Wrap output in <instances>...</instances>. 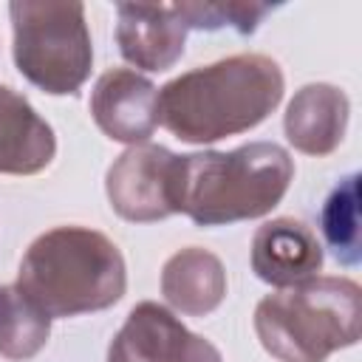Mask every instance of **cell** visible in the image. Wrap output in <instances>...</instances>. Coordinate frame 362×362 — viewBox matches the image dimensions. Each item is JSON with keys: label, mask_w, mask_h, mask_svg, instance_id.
<instances>
[{"label": "cell", "mask_w": 362, "mask_h": 362, "mask_svg": "<svg viewBox=\"0 0 362 362\" xmlns=\"http://www.w3.org/2000/svg\"><path fill=\"white\" fill-rule=\"evenodd\" d=\"M294 178V158L274 141H249L229 153L178 156L175 206L195 226H226L269 215Z\"/></svg>", "instance_id": "obj_2"}, {"label": "cell", "mask_w": 362, "mask_h": 362, "mask_svg": "<svg viewBox=\"0 0 362 362\" xmlns=\"http://www.w3.org/2000/svg\"><path fill=\"white\" fill-rule=\"evenodd\" d=\"M178 156L161 144H133L107 170L105 192L113 212L130 223H153L178 212Z\"/></svg>", "instance_id": "obj_6"}, {"label": "cell", "mask_w": 362, "mask_h": 362, "mask_svg": "<svg viewBox=\"0 0 362 362\" xmlns=\"http://www.w3.org/2000/svg\"><path fill=\"white\" fill-rule=\"evenodd\" d=\"M107 362H223V356L209 339L187 331L170 308L144 300L110 339Z\"/></svg>", "instance_id": "obj_7"}, {"label": "cell", "mask_w": 362, "mask_h": 362, "mask_svg": "<svg viewBox=\"0 0 362 362\" xmlns=\"http://www.w3.org/2000/svg\"><path fill=\"white\" fill-rule=\"evenodd\" d=\"M187 31L175 3H116L119 54L141 71L173 68L184 54Z\"/></svg>", "instance_id": "obj_9"}, {"label": "cell", "mask_w": 362, "mask_h": 362, "mask_svg": "<svg viewBox=\"0 0 362 362\" xmlns=\"http://www.w3.org/2000/svg\"><path fill=\"white\" fill-rule=\"evenodd\" d=\"M286 79L266 54H235L170 79L158 122L187 144H209L257 127L280 105Z\"/></svg>", "instance_id": "obj_1"}, {"label": "cell", "mask_w": 362, "mask_h": 362, "mask_svg": "<svg viewBox=\"0 0 362 362\" xmlns=\"http://www.w3.org/2000/svg\"><path fill=\"white\" fill-rule=\"evenodd\" d=\"M175 8L187 28H195V31L232 28L246 37V34H255L263 17L272 14L277 6L255 3V0H189V3H175Z\"/></svg>", "instance_id": "obj_16"}, {"label": "cell", "mask_w": 362, "mask_h": 362, "mask_svg": "<svg viewBox=\"0 0 362 362\" xmlns=\"http://www.w3.org/2000/svg\"><path fill=\"white\" fill-rule=\"evenodd\" d=\"M348 113L351 105L345 90L328 82H311L291 96L283 116V130L294 150L322 158L342 144Z\"/></svg>", "instance_id": "obj_11"}, {"label": "cell", "mask_w": 362, "mask_h": 362, "mask_svg": "<svg viewBox=\"0 0 362 362\" xmlns=\"http://www.w3.org/2000/svg\"><path fill=\"white\" fill-rule=\"evenodd\" d=\"M255 331L277 362H325L359 342L362 288L351 277H311L266 294L255 308Z\"/></svg>", "instance_id": "obj_4"}, {"label": "cell", "mask_w": 362, "mask_h": 362, "mask_svg": "<svg viewBox=\"0 0 362 362\" xmlns=\"http://www.w3.org/2000/svg\"><path fill=\"white\" fill-rule=\"evenodd\" d=\"M90 116L107 139L144 144L158 127V88L130 68H110L90 90Z\"/></svg>", "instance_id": "obj_8"}, {"label": "cell", "mask_w": 362, "mask_h": 362, "mask_svg": "<svg viewBox=\"0 0 362 362\" xmlns=\"http://www.w3.org/2000/svg\"><path fill=\"white\" fill-rule=\"evenodd\" d=\"M322 269V246L317 235L297 218H272L252 238V272L274 286H300Z\"/></svg>", "instance_id": "obj_10"}, {"label": "cell", "mask_w": 362, "mask_h": 362, "mask_svg": "<svg viewBox=\"0 0 362 362\" xmlns=\"http://www.w3.org/2000/svg\"><path fill=\"white\" fill-rule=\"evenodd\" d=\"M322 238L342 266H356L362 257L359 243V173L345 175L325 198L320 212Z\"/></svg>", "instance_id": "obj_15"}, {"label": "cell", "mask_w": 362, "mask_h": 362, "mask_svg": "<svg viewBox=\"0 0 362 362\" xmlns=\"http://www.w3.org/2000/svg\"><path fill=\"white\" fill-rule=\"evenodd\" d=\"M14 31V65L40 90L74 96L90 76L93 45L82 3L14 0L8 6Z\"/></svg>", "instance_id": "obj_5"}, {"label": "cell", "mask_w": 362, "mask_h": 362, "mask_svg": "<svg viewBox=\"0 0 362 362\" xmlns=\"http://www.w3.org/2000/svg\"><path fill=\"white\" fill-rule=\"evenodd\" d=\"M57 156V136L51 124L31 107V102L8 85H0V173L34 175Z\"/></svg>", "instance_id": "obj_12"}, {"label": "cell", "mask_w": 362, "mask_h": 362, "mask_svg": "<svg viewBox=\"0 0 362 362\" xmlns=\"http://www.w3.org/2000/svg\"><path fill=\"white\" fill-rule=\"evenodd\" d=\"M48 337L51 317L17 286H0V356L25 362L45 348Z\"/></svg>", "instance_id": "obj_14"}, {"label": "cell", "mask_w": 362, "mask_h": 362, "mask_svg": "<svg viewBox=\"0 0 362 362\" xmlns=\"http://www.w3.org/2000/svg\"><path fill=\"white\" fill-rule=\"evenodd\" d=\"M161 294L184 317H206L226 297V272L218 255L201 246L175 252L161 269Z\"/></svg>", "instance_id": "obj_13"}, {"label": "cell", "mask_w": 362, "mask_h": 362, "mask_svg": "<svg viewBox=\"0 0 362 362\" xmlns=\"http://www.w3.org/2000/svg\"><path fill=\"white\" fill-rule=\"evenodd\" d=\"M14 286L51 320L79 317L124 297L127 266L107 235L88 226H54L25 249Z\"/></svg>", "instance_id": "obj_3"}]
</instances>
